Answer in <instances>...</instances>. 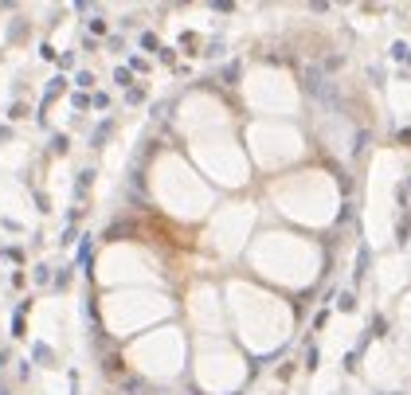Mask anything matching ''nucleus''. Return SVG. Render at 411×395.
I'll return each instance as SVG.
<instances>
[{"mask_svg":"<svg viewBox=\"0 0 411 395\" xmlns=\"http://www.w3.org/2000/svg\"><path fill=\"white\" fill-rule=\"evenodd\" d=\"M392 59H411V47L408 43H396V47H392Z\"/></svg>","mask_w":411,"mask_h":395,"instance_id":"nucleus-1","label":"nucleus"},{"mask_svg":"<svg viewBox=\"0 0 411 395\" xmlns=\"http://www.w3.org/2000/svg\"><path fill=\"white\" fill-rule=\"evenodd\" d=\"M384 329H388V321H384V317H376V321H372V329H369V333H372V337H384Z\"/></svg>","mask_w":411,"mask_h":395,"instance_id":"nucleus-2","label":"nucleus"},{"mask_svg":"<svg viewBox=\"0 0 411 395\" xmlns=\"http://www.w3.org/2000/svg\"><path fill=\"white\" fill-rule=\"evenodd\" d=\"M114 82H118V86H129V71L118 67V71H114Z\"/></svg>","mask_w":411,"mask_h":395,"instance_id":"nucleus-3","label":"nucleus"},{"mask_svg":"<svg viewBox=\"0 0 411 395\" xmlns=\"http://www.w3.org/2000/svg\"><path fill=\"white\" fill-rule=\"evenodd\" d=\"M75 82H79L82 90H86V86H95V75H90V71H82V75H79V79H75Z\"/></svg>","mask_w":411,"mask_h":395,"instance_id":"nucleus-4","label":"nucleus"},{"mask_svg":"<svg viewBox=\"0 0 411 395\" xmlns=\"http://www.w3.org/2000/svg\"><path fill=\"white\" fill-rule=\"evenodd\" d=\"M36 360H43V364H47V360H51V348H47V344H36Z\"/></svg>","mask_w":411,"mask_h":395,"instance_id":"nucleus-5","label":"nucleus"}]
</instances>
